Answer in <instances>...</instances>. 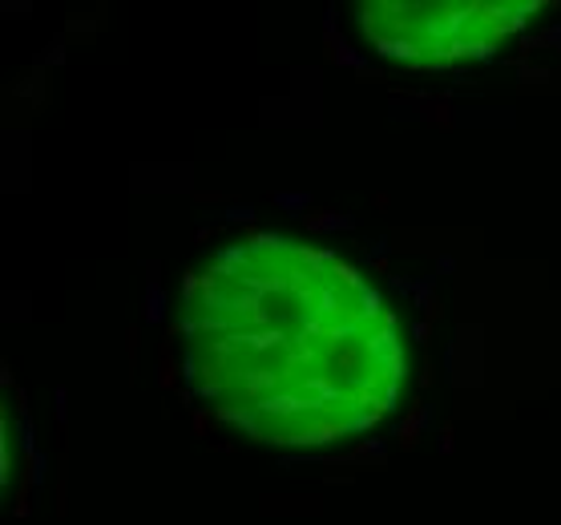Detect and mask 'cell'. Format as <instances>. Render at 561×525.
Returning a JSON list of instances; mask_svg holds the SVG:
<instances>
[{
    "mask_svg": "<svg viewBox=\"0 0 561 525\" xmlns=\"http://www.w3.org/2000/svg\"><path fill=\"white\" fill-rule=\"evenodd\" d=\"M186 372L222 421L267 445H332L396 409L400 316L332 251L251 239L186 279Z\"/></svg>",
    "mask_w": 561,
    "mask_h": 525,
    "instance_id": "cell-1",
    "label": "cell"
},
{
    "mask_svg": "<svg viewBox=\"0 0 561 525\" xmlns=\"http://www.w3.org/2000/svg\"><path fill=\"white\" fill-rule=\"evenodd\" d=\"M529 4H364V33L383 57L412 69H457L493 57L497 45L522 28Z\"/></svg>",
    "mask_w": 561,
    "mask_h": 525,
    "instance_id": "cell-2",
    "label": "cell"
}]
</instances>
